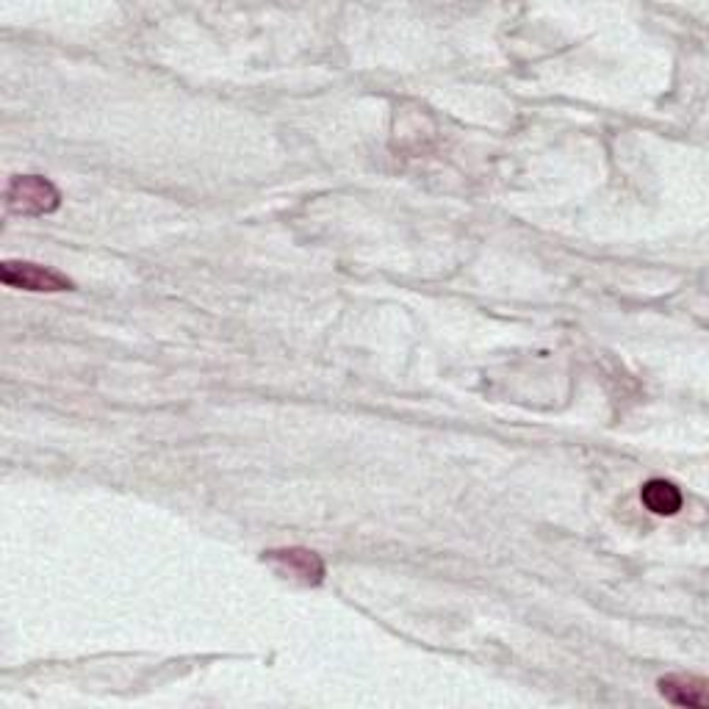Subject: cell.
<instances>
[{
    "label": "cell",
    "instance_id": "1",
    "mask_svg": "<svg viewBox=\"0 0 709 709\" xmlns=\"http://www.w3.org/2000/svg\"><path fill=\"white\" fill-rule=\"evenodd\" d=\"M59 206L61 191L42 175H17L6 186V208L17 217H45Z\"/></svg>",
    "mask_w": 709,
    "mask_h": 709
},
{
    "label": "cell",
    "instance_id": "2",
    "mask_svg": "<svg viewBox=\"0 0 709 709\" xmlns=\"http://www.w3.org/2000/svg\"><path fill=\"white\" fill-rule=\"evenodd\" d=\"M0 280L9 288H20V292H70L72 280L61 272L48 269V266L31 264V260H6L0 266Z\"/></svg>",
    "mask_w": 709,
    "mask_h": 709
},
{
    "label": "cell",
    "instance_id": "3",
    "mask_svg": "<svg viewBox=\"0 0 709 709\" xmlns=\"http://www.w3.org/2000/svg\"><path fill=\"white\" fill-rule=\"evenodd\" d=\"M264 560L266 563L277 565L283 574L297 577V580L305 582V585H322V582H325V574H327L325 560H322L316 552H311V549H299V546L272 549V552L264 554Z\"/></svg>",
    "mask_w": 709,
    "mask_h": 709
},
{
    "label": "cell",
    "instance_id": "4",
    "mask_svg": "<svg viewBox=\"0 0 709 709\" xmlns=\"http://www.w3.org/2000/svg\"><path fill=\"white\" fill-rule=\"evenodd\" d=\"M660 693L677 707L707 709V705H709L707 679H701V677H685V673H673V677L660 679Z\"/></svg>",
    "mask_w": 709,
    "mask_h": 709
},
{
    "label": "cell",
    "instance_id": "5",
    "mask_svg": "<svg viewBox=\"0 0 709 709\" xmlns=\"http://www.w3.org/2000/svg\"><path fill=\"white\" fill-rule=\"evenodd\" d=\"M640 502L654 515H677L682 510V491L671 480H649L640 491Z\"/></svg>",
    "mask_w": 709,
    "mask_h": 709
}]
</instances>
